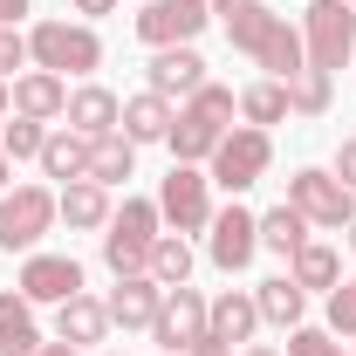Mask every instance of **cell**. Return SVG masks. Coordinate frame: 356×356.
<instances>
[{
	"mask_svg": "<svg viewBox=\"0 0 356 356\" xmlns=\"http://www.w3.org/2000/svg\"><path fill=\"white\" fill-rule=\"evenodd\" d=\"M288 206L309 226H329V233H343V226L356 220V192L336 172H322V165H302V172L288 178Z\"/></svg>",
	"mask_w": 356,
	"mask_h": 356,
	"instance_id": "6",
	"label": "cell"
},
{
	"mask_svg": "<svg viewBox=\"0 0 356 356\" xmlns=\"http://www.w3.org/2000/svg\"><path fill=\"white\" fill-rule=\"evenodd\" d=\"M110 336V309L96 302V295H69L62 309H55V343H76V350H89V343H103Z\"/></svg>",
	"mask_w": 356,
	"mask_h": 356,
	"instance_id": "19",
	"label": "cell"
},
{
	"mask_svg": "<svg viewBox=\"0 0 356 356\" xmlns=\"http://www.w3.org/2000/svg\"><path fill=\"white\" fill-rule=\"evenodd\" d=\"M14 117H35V124H48V117H62L69 110V83L62 76H48V69H28V76H14Z\"/></svg>",
	"mask_w": 356,
	"mask_h": 356,
	"instance_id": "18",
	"label": "cell"
},
{
	"mask_svg": "<svg viewBox=\"0 0 356 356\" xmlns=\"http://www.w3.org/2000/svg\"><path fill=\"white\" fill-rule=\"evenodd\" d=\"M343 233H350V247H356V220H350V226H343Z\"/></svg>",
	"mask_w": 356,
	"mask_h": 356,
	"instance_id": "44",
	"label": "cell"
},
{
	"mask_svg": "<svg viewBox=\"0 0 356 356\" xmlns=\"http://www.w3.org/2000/svg\"><path fill=\"white\" fill-rule=\"evenodd\" d=\"M103 309H110L117 329H151L158 309H165V288H158L151 274H124V281L110 288V302H103Z\"/></svg>",
	"mask_w": 356,
	"mask_h": 356,
	"instance_id": "16",
	"label": "cell"
},
{
	"mask_svg": "<svg viewBox=\"0 0 356 356\" xmlns=\"http://www.w3.org/2000/svg\"><path fill=\"white\" fill-rule=\"evenodd\" d=\"M131 172H137V144H131L124 131L89 137V178H96V185H124Z\"/></svg>",
	"mask_w": 356,
	"mask_h": 356,
	"instance_id": "26",
	"label": "cell"
},
{
	"mask_svg": "<svg viewBox=\"0 0 356 356\" xmlns=\"http://www.w3.org/2000/svg\"><path fill=\"white\" fill-rule=\"evenodd\" d=\"M14 69H28V35H21V28H0V83H7Z\"/></svg>",
	"mask_w": 356,
	"mask_h": 356,
	"instance_id": "34",
	"label": "cell"
},
{
	"mask_svg": "<svg viewBox=\"0 0 356 356\" xmlns=\"http://www.w3.org/2000/svg\"><path fill=\"white\" fill-rule=\"evenodd\" d=\"M144 89H158L165 103L172 96H192V89H206V55L185 42V48H158L151 55V69H144Z\"/></svg>",
	"mask_w": 356,
	"mask_h": 356,
	"instance_id": "14",
	"label": "cell"
},
{
	"mask_svg": "<svg viewBox=\"0 0 356 356\" xmlns=\"http://www.w3.org/2000/svg\"><path fill=\"white\" fill-rule=\"evenodd\" d=\"M302 240H309V220H302L288 199H281L274 213H261V247H267V254H295Z\"/></svg>",
	"mask_w": 356,
	"mask_h": 356,
	"instance_id": "29",
	"label": "cell"
},
{
	"mask_svg": "<svg viewBox=\"0 0 356 356\" xmlns=\"http://www.w3.org/2000/svg\"><path fill=\"white\" fill-rule=\"evenodd\" d=\"M35 356H76V343H42Z\"/></svg>",
	"mask_w": 356,
	"mask_h": 356,
	"instance_id": "40",
	"label": "cell"
},
{
	"mask_svg": "<svg viewBox=\"0 0 356 356\" xmlns=\"http://www.w3.org/2000/svg\"><path fill=\"white\" fill-rule=\"evenodd\" d=\"M240 117H247L254 131L281 124V117H288V83H274V76H267V83H247L240 89Z\"/></svg>",
	"mask_w": 356,
	"mask_h": 356,
	"instance_id": "28",
	"label": "cell"
},
{
	"mask_svg": "<svg viewBox=\"0 0 356 356\" xmlns=\"http://www.w3.org/2000/svg\"><path fill=\"white\" fill-rule=\"evenodd\" d=\"M206 21H213V7H206V0H144V14H137L131 28H137V42L158 55V48L199 42V35H206Z\"/></svg>",
	"mask_w": 356,
	"mask_h": 356,
	"instance_id": "9",
	"label": "cell"
},
{
	"mask_svg": "<svg viewBox=\"0 0 356 356\" xmlns=\"http://www.w3.org/2000/svg\"><path fill=\"white\" fill-rule=\"evenodd\" d=\"M21 14H28V0H0V28H21Z\"/></svg>",
	"mask_w": 356,
	"mask_h": 356,
	"instance_id": "38",
	"label": "cell"
},
{
	"mask_svg": "<svg viewBox=\"0 0 356 356\" xmlns=\"http://www.w3.org/2000/svg\"><path fill=\"white\" fill-rule=\"evenodd\" d=\"M42 350V329H35V302L14 288L0 295V356H35Z\"/></svg>",
	"mask_w": 356,
	"mask_h": 356,
	"instance_id": "23",
	"label": "cell"
},
{
	"mask_svg": "<svg viewBox=\"0 0 356 356\" xmlns=\"http://www.w3.org/2000/svg\"><path fill=\"white\" fill-rule=\"evenodd\" d=\"M213 178L199 172V165H172L165 185H158V213L172 233H206L213 226V192H206Z\"/></svg>",
	"mask_w": 356,
	"mask_h": 356,
	"instance_id": "10",
	"label": "cell"
},
{
	"mask_svg": "<svg viewBox=\"0 0 356 356\" xmlns=\"http://www.w3.org/2000/svg\"><path fill=\"white\" fill-rule=\"evenodd\" d=\"M206 295L185 281V288H165V309H158V322H151V343H165V356H185L199 336H206Z\"/></svg>",
	"mask_w": 356,
	"mask_h": 356,
	"instance_id": "12",
	"label": "cell"
},
{
	"mask_svg": "<svg viewBox=\"0 0 356 356\" xmlns=\"http://www.w3.org/2000/svg\"><path fill=\"white\" fill-rule=\"evenodd\" d=\"M288 356H343V343L329 329H309L302 322V329H288Z\"/></svg>",
	"mask_w": 356,
	"mask_h": 356,
	"instance_id": "33",
	"label": "cell"
},
{
	"mask_svg": "<svg viewBox=\"0 0 356 356\" xmlns=\"http://www.w3.org/2000/svg\"><path fill=\"white\" fill-rule=\"evenodd\" d=\"M21 295H28L35 309H42V302L62 309L69 295H83V261H76V254H42V247H35V254L21 261Z\"/></svg>",
	"mask_w": 356,
	"mask_h": 356,
	"instance_id": "13",
	"label": "cell"
},
{
	"mask_svg": "<svg viewBox=\"0 0 356 356\" xmlns=\"http://www.w3.org/2000/svg\"><path fill=\"white\" fill-rule=\"evenodd\" d=\"M254 254H261V213H247V206L233 199V206L213 213V226H206V261L220 267V274H240Z\"/></svg>",
	"mask_w": 356,
	"mask_h": 356,
	"instance_id": "11",
	"label": "cell"
},
{
	"mask_svg": "<svg viewBox=\"0 0 356 356\" xmlns=\"http://www.w3.org/2000/svg\"><path fill=\"white\" fill-rule=\"evenodd\" d=\"M144 274H151L158 288H185V281H192V247H185V233H158Z\"/></svg>",
	"mask_w": 356,
	"mask_h": 356,
	"instance_id": "27",
	"label": "cell"
},
{
	"mask_svg": "<svg viewBox=\"0 0 356 356\" xmlns=\"http://www.w3.org/2000/svg\"><path fill=\"white\" fill-rule=\"evenodd\" d=\"M254 309H261V322H274V329H302L309 288H295V274H274V281L254 288Z\"/></svg>",
	"mask_w": 356,
	"mask_h": 356,
	"instance_id": "25",
	"label": "cell"
},
{
	"mask_svg": "<svg viewBox=\"0 0 356 356\" xmlns=\"http://www.w3.org/2000/svg\"><path fill=\"white\" fill-rule=\"evenodd\" d=\"M42 178H62V185H76V178H89V137H76L69 124L62 131H48V144H42Z\"/></svg>",
	"mask_w": 356,
	"mask_h": 356,
	"instance_id": "24",
	"label": "cell"
},
{
	"mask_svg": "<svg viewBox=\"0 0 356 356\" xmlns=\"http://www.w3.org/2000/svg\"><path fill=\"white\" fill-rule=\"evenodd\" d=\"M117 0H76V14H110Z\"/></svg>",
	"mask_w": 356,
	"mask_h": 356,
	"instance_id": "39",
	"label": "cell"
},
{
	"mask_svg": "<svg viewBox=\"0 0 356 356\" xmlns=\"http://www.w3.org/2000/svg\"><path fill=\"white\" fill-rule=\"evenodd\" d=\"M165 233V213H158V199H124L110 226H103V267L124 281V274H144L151 261V240Z\"/></svg>",
	"mask_w": 356,
	"mask_h": 356,
	"instance_id": "4",
	"label": "cell"
},
{
	"mask_svg": "<svg viewBox=\"0 0 356 356\" xmlns=\"http://www.w3.org/2000/svg\"><path fill=\"white\" fill-rule=\"evenodd\" d=\"M103 356H117V350H103Z\"/></svg>",
	"mask_w": 356,
	"mask_h": 356,
	"instance_id": "45",
	"label": "cell"
},
{
	"mask_svg": "<svg viewBox=\"0 0 356 356\" xmlns=\"http://www.w3.org/2000/svg\"><path fill=\"white\" fill-rule=\"evenodd\" d=\"M55 213H62V226H69V233H103L117 206H110V185L76 178V185H62V192H55Z\"/></svg>",
	"mask_w": 356,
	"mask_h": 356,
	"instance_id": "15",
	"label": "cell"
},
{
	"mask_svg": "<svg viewBox=\"0 0 356 356\" xmlns=\"http://www.w3.org/2000/svg\"><path fill=\"white\" fill-rule=\"evenodd\" d=\"M226 42L240 48V55H254V62H261L274 83H288V76H302V69H309V48H302V21L274 14L267 0L226 21Z\"/></svg>",
	"mask_w": 356,
	"mask_h": 356,
	"instance_id": "1",
	"label": "cell"
},
{
	"mask_svg": "<svg viewBox=\"0 0 356 356\" xmlns=\"http://www.w3.org/2000/svg\"><path fill=\"white\" fill-rule=\"evenodd\" d=\"M350 62H356V55H350Z\"/></svg>",
	"mask_w": 356,
	"mask_h": 356,
	"instance_id": "47",
	"label": "cell"
},
{
	"mask_svg": "<svg viewBox=\"0 0 356 356\" xmlns=\"http://www.w3.org/2000/svg\"><path fill=\"white\" fill-rule=\"evenodd\" d=\"M240 356H281V350H267V343H247V350H240Z\"/></svg>",
	"mask_w": 356,
	"mask_h": 356,
	"instance_id": "42",
	"label": "cell"
},
{
	"mask_svg": "<svg viewBox=\"0 0 356 356\" xmlns=\"http://www.w3.org/2000/svg\"><path fill=\"white\" fill-rule=\"evenodd\" d=\"M185 356H233V350H226L220 336H199V343H192V350H185Z\"/></svg>",
	"mask_w": 356,
	"mask_h": 356,
	"instance_id": "37",
	"label": "cell"
},
{
	"mask_svg": "<svg viewBox=\"0 0 356 356\" xmlns=\"http://www.w3.org/2000/svg\"><path fill=\"white\" fill-rule=\"evenodd\" d=\"M329 336H356V281L329 288Z\"/></svg>",
	"mask_w": 356,
	"mask_h": 356,
	"instance_id": "32",
	"label": "cell"
},
{
	"mask_svg": "<svg viewBox=\"0 0 356 356\" xmlns=\"http://www.w3.org/2000/svg\"><path fill=\"white\" fill-rule=\"evenodd\" d=\"M28 62L48 69V76H96L103 69V42H96V28L83 21H35L28 28Z\"/></svg>",
	"mask_w": 356,
	"mask_h": 356,
	"instance_id": "3",
	"label": "cell"
},
{
	"mask_svg": "<svg viewBox=\"0 0 356 356\" xmlns=\"http://www.w3.org/2000/svg\"><path fill=\"white\" fill-rule=\"evenodd\" d=\"M267 158H274V137H267V131H254V124H233V131L220 137V151L206 158V165H213L206 178H213V185H226V192L240 199L247 185H261Z\"/></svg>",
	"mask_w": 356,
	"mask_h": 356,
	"instance_id": "8",
	"label": "cell"
},
{
	"mask_svg": "<svg viewBox=\"0 0 356 356\" xmlns=\"http://www.w3.org/2000/svg\"><path fill=\"white\" fill-rule=\"evenodd\" d=\"M172 103H165V96H158V89H144V96H131V103H124V117H117V131L131 137V144H165V137H172Z\"/></svg>",
	"mask_w": 356,
	"mask_h": 356,
	"instance_id": "21",
	"label": "cell"
},
{
	"mask_svg": "<svg viewBox=\"0 0 356 356\" xmlns=\"http://www.w3.org/2000/svg\"><path fill=\"white\" fill-rule=\"evenodd\" d=\"M336 178L356 192V137H343V151H336Z\"/></svg>",
	"mask_w": 356,
	"mask_h": 356,
	"instance_id": "35",
	"label": "cell"
},
{
	"mask_svg": "<svg viewBox=\"0 0 356 356\" xmlns=\"http://www.w3.org/2000/svg\"><path fill=\"white\" fill-rule=\"evenodd\" d=\"M233 110H240V96L220 83H206V89H192L185 96V110L172 117V165H206L213 151H220V137L233 131Z\"/></svg>",
	"mask_w": 356,
	"mask_h": 356,
	"instance_id": "2",
	"label": "cell"
},
{
	"mask_svg": "<svg viewBox=\"0 0 356 356\" xmlns=\"http://www.w3.org/2000/svg\"><path fill=\"white\" fill-rule=\"evenodd\" d=\"M350 7H356V0H350Z\"/></svg>",
	"mask_w": 356,
	"mask_h": 356,
	"instance_id": "46",
	"label": "cell"
},
{
	"mask_svg": "<svg viewBox=\"0 0 356 356\" xmlns=\"http://www.w3.org/2000/svg\"><path fill=\"white\" fill-rule=\"evenodd\" d=\"M48 144V124H35V117H14V124H0V151L21 165V158H42Z\"/></svg>",
	"mask_w": 356,
	"mask_h": 356,
	"instance_id": "31",
	"label": "cell"
},
{
	"mask_svg": "<svg viewBox=\"0 0 356 356\" xmlns=\"http://www.w3.org/2000/svg\"><path fill=\"white\" fill-rule=\"evenodd\" d=\"M329 96H336V76H322V69L288 76V117H322V110H329Z\"/></svg>",
	"mask_w": 356,
	"mask_h": 356,
	"instance_id": "30",
	"label": "cell"
},
{
	"mask_svg": "<svg viewBox=\"0 0 356 356\" xmlns=\"http://www.w3.org/2000/svg\"><path fill=\"white\" fill-rule=\"evenodd\" d=\"M62 117H69L76 137H110L117 117H124V103H117L103 83H83V89H69V110H62Z\"/></svg>",
	"mask_w": 356,
	"mask_h": 356,
	"instance_id": "17",
	"label": "cell"
},
{
	"mask_svg": "<svg viewBox=\"0 0 356 356\" xmlns=\"http://www.w3.org/2000/svg\"><path fill=\"white\" fill-rule=\"evenodd\" d=\"M302 48H309V69L336 76L356 55V7L350 0H315L309 14H302Z\"/></svg>",
	"mask_w": 356,
	"mask_h": 356,
	"instance_id": "5",
	"label": "cell"
},
{
	"mask_svg": "<svg viewBox=\"0 0 356 356\" xmlns=\"http://www.w3.org/2000/svg\"><path fill=\"white\" fill-rule=\"evenodd\" d=\"M55 220H62V213H55V192H48V185H14V192H0V254H35Z\"/></svg>",
	"mask_w": 356,
	"mask_h": 356,
	"instance_id": "7",
	"label": "cell"
},
{
	"mask_svg": "<svg viewBox=\"0 0 356 356\" xmlns=\"http://www.w3.org/2000/svg\"><path fill=\"white\" fill-rule=\"evenodd\" d=\"M288 274H295V288H309V295L322 288V295H329V288L343 281V254H336L329 240H302V247L288 254Z\"/></svg>",
	"mask_w": 356,
	"mask_h": 356,
	"instance_id": "22",
	"label": "cell"
},
{
	"mask_svg": "<svg viewBox=\"0 0 356 356\" xmlns=\"http://www.w3.org/2000/svg\"><path fill=\"white\" fill-rule=\"evenodd\" d=\"M7 172H14V158H7V151H0V192H7Z\"/></svg>",
	"mask_w": 356,
	"mask_h": 356,
	"instance_id": "43",
	"label": "cell"
},
{
	"mask_svg": "<svg viewBox=\"0 0 356 356\" xmlns=\"http://www.w3.org/2000/svg\"><path fill=\"white\" fill-rule=\"evenodd\" d=\"M7 117H14V96H7V83H0V124H7Z\"/></svg>",
	"mask_w": 356,
	"mask_h": 356,
	"instance_id": "41",
	"label": "cell"
},
{
	"mask_svg": "<svg viewBox=\"0 0 356 356\" xmlns=\"http://www.w3.org/2000/svg\"><path fill=\"white\" fill-rule=\"evenodd\" d=\"M213 7V21H233V14H247V7H261V0H206Z\"/></svg>",
	"mask_w": 356,
	"mask_h": 356,
	"instance_id": "36",
	"label": "cell"
},
{
	"mask_svg": "<svg viewBox=\"0 0 356 356\" xmlns=\"http://www.w3.org/2000/svg\"><path fill=\"white\" fill-rule=\"evenodd\" d=\"M254 329H261V309H254V295H240V288L213 295V309H206V336H220L226 350H233V343H254Z\"/></svg>",
	"mask_w": 356,
	"mask_h": 356,
	"instance_id": "20",
	"label": "cell"
}]
</instances>
